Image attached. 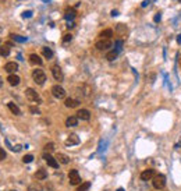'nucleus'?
<instances>
[{"label":"nucleus","instance_id":"7ed1b4c3","mask_svg":"<svg viewBox=\"0 0 181 191\" xmlns=\"http://www.w3.org/2000/svg\"><path fill=\"white\" fill-rule=\"evenodd\" d=\"M152 184L156 190H163V187L166 186V177L163 174H156L152 179Z\"/></svg>","mask_w":181,"mask_h":191},{"label":"nucleus","instance_id":"58836bf2","mask_svg":"<svg viewBox=\"0 0 181 191\" xmlns=\"http://www.w3.org/2000/svg\"><path fill=\"white\" fill-rule=\"evenodd\" d=\"M149 2H151V0H145L144 3H142V7H145V6H148V4H149Z\"/></svg>","mask_w":181,"mask_h":191},{"label":"nucleus","instance_id":"473e14b6","mask_svg":"<svg viewBox=\"0 0 181 191\" xmlns=\"http://www.w3.org/2000/svg\"><path fill=\"white\" fill-rule=\"evenodd\" d=\"M121 47H123V40H117L116 42V50L120 52L121 50Z\"/></svg>","mask_w":181,"mask_h":191},{"label":"nucleus","instance_id":"4be33fe9","mask_svg":"<svg viewBox=\"0 0 181 191\" xmlns=\"http://www.w3.org/2000/svg\"><path fill=\"white\" fill-rule=\"evenodd\" d=\"M42 54H43L46 59H52L53 57V52H52V49H49V47H42Z\"/></svg>","mask_w":181,"mask_h":191},{"label":"nucleus","instance_id":"2eb2a0df","mask_svg":"<svg viewBox=\"0 0 181 191\" xmlns=\"http://www.w3.org/2000/svg\"><path fill=\"white\" fill-rule=\"evenodd\" d=\"M80 103L81 102L78 101V99H74V98H67L65 102H64V105L67 106V108H77Z\"/></svg>","mask_w":181,"mask_h":191},{"label":"nucleus","instance_id":"7c9ffc66","mask_svg":"<svg viewBox=\"0 0 181 191\" xmlns=\"http://www.w3.org/2000/svg\"><path fill=\"white\" fill-rule=\"evenodd\" d=\"M29 112L32 113V115H39L40 110H39V108H38V106H29Z\"/></svg>","mask_w":181,"mask_h":191},{"label":"nucleus","instance_id":"aec40b11","mask_svg":"<svg viewBox=\"0 0 181 191\" xmlns=\"http://www.w3.org/2000/svg\"><path fill=\"white\" fill-rule=\"evenodd\" d=\"M56 159H57V162L63 163V165H67V163H70V158L67 155H64V154H57Z\"/></svg>","mask_w":181,"mask_h":191},{"label":"nucleus","instance_id":"2f4dec72","mask_svg":"<svg viewBox=\"0 0 181 191\" xmlns=\"http://www.w3.org/2000/svg\"><path fill=\"white\" fill-rule=\"evenodd\" d=\"M71 39H72V35H71V34H65V35L63 36V42H70Z\"/></svg>","mask_w":181,"mask_h":191},{"label":"nucleus","instance_id":"20e7f679","mask_svg":"<svg viewBox=\"0 0 181 191\" xmlns=\"http://www.w3.org/2000/svg\"><path fill=\"white\" fill-rule=\"evenodd\" d=\"M95 46H96V49H99V50H106V49H110V46H112V40L106 39V38H100L99 40H96Z\"/></svg>","mask_w":181,"mask_h":191},{"label":"nucleus","instance_id":"c756f323","mask_svg":"<svg viewBox=\"0 0 181 191\" xmlns=\"http://www.w3.org/2000/svg\"><path fill=\"white\" fill-rule=\"evenodd\" d=\"M32 160H33V155H31V154H29V155H25L22 158V162L24 163H31Z\"/></svg>","mask_w":181,"mask_h":191},{"label":"nucleus","instance_id":"bb28decb","mask_svg":"<svg viewBox=\"0 0 181 191\" xmlns=\"http://www.w3.org/2000/svg\"><path fill=\"white\" fill-rule=\"evenodd\" d=\"M54 151V144L53 142H49V144H46L45 145V152H49V154H50V152H53Z\"/></svg>","mask_w":181,"mask_h":191},{"label":"nucleus","instance_id":"0eeeda50","mask_svg":"<svg viewBox=\"0 0 181 191\" xmlns=\"http://www.w3.org/2000/svg\"><path fill=\"white\" fill-rule=\"evenodd\" d=\"M52 74H53V78L56 79V81H60V83H62L63 78H64L62 69H60V67H59L57 64H54L53 67H52Z\"/></svg>","mask_w":181,"mask_h":191},{"label":"nucleus","instance_id":"b1692460","mask_svg":"<svg viewBox=\"0 0 181 191\" xmlns=\"http://www.w3.org/2000/svg\"><path fill=\"white\" fill-rule=\"evenodd\" d=\"M89 188H91V183H89V181H85V183H82V184L78 186L77 191H88Z\"/></svg>","mask_w":181,"mask_h":191},{"label":"nucleus","instance_id":"c9c22d12","mask_svg":"<svg viewBox=\"0 0 181 191\" xmlns=\"http://www.w3.org/2000/svg\"><path fill=\"white\" fill-rule=\"evenodd\" d=\"M74 25H75V24H74V21H67V28H72Z\"/></svg>","mask_w":181,"mask_h":191},{"label":"nucleus","instance_id":"4468645a","mask_svg":"<svg viewBox=\"0 0 181 191\" xmlns=\"http://www.w3.org/2000/svg\"><path fill=\"white\" fill-rule=\"evenodd\" d=\"M7 81L10 85H13V87H15V85H18L20 84V81H21V78L17 76V74H10V76L7 77Z\"/></svg>","mask_w":181,"mask_h":191},{"label":"nucleus","instance_id":"423d86ee","mask_svg":"<svg viewBox=\"0 0 181 191\" xmlns=\"http://www.w3.org/2000/svg\"><path fill=\"white\" fill-rule=\"evenodd\" d=\"M52 94L57 99H63L65 96V89L63 87H60V85H54V87H52Z\"/></svg>","mask_w":181,"mask_h":191},{"label":"nucleus","instance_id":"1a4fd4ad","mask_svg":"<svg viewBox=\"0 0 181 191\" xmlns=\"http://www.w3.org/2000/svg\"><path fill=\"white\" fill-rule=\"evenodd\" d=\"M153 176H155V170L153 169H146L145 172H142L141 173V180L142 181H149L152 180Z\"/></svg>","mask_w":181,"mask_h":191},{"label":"nucleus","instance_id":"6e6552de","mask_svg":"<svg viewBox=\"0 0 181 191\" xmlns=\"http://www.w3.org/2000/svg\"><path fill=\"white\" fill-rule=\"evenodd\" d=\"M43 159L47 162V165H49V166H52L53 169H57V167H59V162H57V159H56V158H53V156H52L50 154H45V155H43Z\"/></svg>","mask_w":181,"mask_h":191},{"label":"nucleus","instance_id":"a878e982","mask_svg":"<svg viewBox=\"0 0 181 191\" xmlns=\"http://www.w3.org/2000/svg\"><path fill=\"white\" fill-rule=\"evenodd\" d=\"M28 191H43V190H42V187H40L39 184L33 183V184H29L28 186Z\"/></svg>","mask_w":181,"mask_h":191},{"label":"nucleus","instance_id":"f03ea898","mask_svg":"<svg viewBox=\"0 0 181 191\" xmlns=\"http://www.w3.org/2000/svg\"><path fill=\"white\" fill-rule=\"evenodd\" d=\"M32 79L38 84V85H42V84H45V81H46V74H45L43 70L36 69L32 71Z\"/></svg>","mask_w":181,"mask_h":191},{"label":"nucleus","instance_id":"a211bd4d","mask_svg":"<svg viewBox=\"0 0 181 191\" xmlns=\"http://www.w3.org/2000/svg\"><path fill=\"white\" fill-rule=\"evenodd\" d=\"M47 177V172L45 169H38L35 173V179L36 180H45Z\"/></svg>","mask_w":181,"mask_h":191},{"label":"nucleus","instance_id":"72a5a7b5","mask_svg":"<svg viewBox=\"0 0 181 191\" xmlns=\"http://www.w3.org/2000/svg\"><path fill=\"white\" fill-rule=\"evenodd\" d=\"M22 17L24 18H29V17H32V11H24V13H22Z\"/></svg>","mask_w":181,"mask_h":191},{"label":"nucleus","instance_id":"9b49d317","mask_svg":"<svg viewBox=\"0 0 181 191\" xmlns=\"http://www.w3.org/2000/svg\"><path fill=\"white\" fill-rule=\"evenodd\" d=\"M77 144H80L78 135H77V134H70L68 138L65 140V145H67V147H72V145H77Z\"/></svg>","mask_w":181,"mask_h":191},{"label":"nucleus","instance_id":"c03bdc74","mask_svg":"<svg viewBox=\"0 0 181 191\" xmlns=\"http://www.w3.org/2000/svg\"><path fill=\"white\" fill-rule=\"evenodd\" d=\"M178 2H180V3H181V0H178Z\"/></svg>","mask_w":181,"mask_h":191},{"label":"nucleus","instance_id":"dca6fc26","mask_svg":"<svg viewBox=\"0 0 181 191\" xmlns=\"http://www.w3.org/2000/svg\"><path fill=\"white\" fill-rule=\"evenodd\" d=\"M65 126L67 127L78 126V117H77V116H70V117H67V120H65Z\"/></svg>","mask_w":181,"mask_h":191},{"label":"nucleus","instance_id":"ddd939ff","mask_svg":"<svg viewBox=\"0 0 181 191\" xmlns=\"http://www.w3.org/2000/svg\"><path fill=\"white\" fill-rule=\"evenodd\" d=\"M75 15H77V11H75V8H71V7H68L67 10H65V14H64V18L67 20V21H74V18H75Z\"/></svg>","mask_w":181,"mask_h":191},{"label":"nucleus","instance_id":"79ce46f5","mask_svg":"<svg viewBox=\"0 0 181 191\" xmlns=\"http://www.w3.org/2000/svg\"><path fill=\"white\" fill-rule=\"evenodd\" d=\"M117 191H124V188H121V187H120V188H117Z\"/></svg>","mask_w":181,"mask_h":191},{"label":"nucleus","instance_id":"a19ab883","mask_svg":"<svg viewBox=\"0 0 181 191\" xmlns=\"http://www.w3.org/2000/svg\"><path fill=\"white\" fill-rule=\"evenodd\" d=\"M2 85H3V79H2V77H0V88H2Z\"/></svg>","mask_w":181,"mask_h":191},{"label":"nucleus","instance_id":"412c9836","mask_svg":"<svg viewBox=\"0 0 181 191\" xmlns=\"http://www.w3.org/2000/svg\"><path fill=\"white\" fill-rule=\"evenodd\" d=\"M119 56V52L114 49V50H110V52H107V54H106V59H107L109 61H113L114 59Z\"/></svg>","mask_w":181,"mask_h":191},{"label":"nucleus","instance_id":"f3484780","mask_svg":"<svg viewBox=\"0 0 181 191\" xmlns=\"http://www.w3.org/2000/svg\"><path fill=\"white\" fill-rule=\"evenodd\" d=\"M29 63L31 64H35V66H42V59L38 54L32 53V54H29Z\"/></svg>","mask_w":181,"mask_h":191},{"label":"nucleus","instance_id":"ea45409f","mask_svg":"<svg viewBox=\"0 0 181 191\" xmlns=\"http://www.w3.org/2000/svg\"><path fill=\"white\" fill-rule=\"evenodd\" d=\"M177 44H178V45H181V34L177 36Z\"/></svg>","mask_w":181,"mask_h":191},{"label":"nucleus","instance_id":"9d476101","mask_svg":"<svg viewBox=\"0 0 181 191\" xmlns=\"http://www.w3.org/2000/svg\"><path fill=\"white\" fill-rule=\"evenodd\" d=\"M77 117H78V120L87 121V120L91 119V113H89V110H87V109H80V110L77 112Z\"/></svg>","mask_w":181,"mask_h":191},{"label":"nucleus","instance_id":"f257e3e1","mask_svg":"<svg viewBox=\"0 0 181 191\" xmlns=\"http://www.w3.org/2000/svg\"><path fill=\"white\" fill-rule=\"evenodd\" d=\"M25 96H27V99H28L29 102H35L36 105L42 103L40 96L38 95V92H36L35 89H32V88H27V89H25Z\"/></svg>","mask_w":181,"mask_h":191},{"label":"nucleus","instance_id":"f704fd0d","mask_svg":"<svg viewBox=\"0 0 181 191\" xmlns=\"http://www.w3.org/2000/svg\"><path fill=\"white\" fill-rule=\"evenodd\" d=\"M4 158H6V152H4L3 148H0V160H3Z\"/></svg>","mask_w":181,"mask_h":191},{"label":"nucleus","instance_id":"cd10ccee","mask_svg":"<svg viewBox=\"0 0 181 191\" xmlns=\"http://www.w3.org/2000/svg\"><path fill=\"white\" fill-rule=\"evenodd\" d=\"M11 38H13L15 42H25L27 40V38H24V36H18V35H15V34H11Z\"/></svg>","mask_w":181,"mask_h":191},{"label":"nucleus","instance_id":"37998d69","mask_svg":"<svg viewBox=\"0 0 181 191\" xmlns=\"http://www.w3.org/2000/svg\"><path fill=\"white\" fill-rule=\"evenodd\" d=\"M10 191H15V190H10Z\"/></svg>","mask_w":181,"mask_h":191},{"label":"nucleus","instance_id":"39448f33","mask_svg":"<svg viewBox=\"0 0 181 191\" xmlns=\"http://www.w3.org/2000/svg\"><path fill=\"white\" fill-rule=\"evenodd\" d=\"M68 179H70V184L71 186H78L81 184V177H80V173L77 170H71L68 173Z\"/></svg>","mask_w":181,"mask_h":191},{"label":"nucleus","instance_id":"6ab92c4d","mask_svg":"<svg viewBox=\"0 0 181 191\" xmlns=\"http://www.w3.org/2000/svg\"><path fill=\"white\" fill-rule=\"evenodd\" d=\"M7 106H8V109L11 110V113H13V115H15V116H20V115H21V110H20V108H18V106H17L15 103L10 102V103H8Z\"/></svg>","mask_w":181,"mask_h":191},{"label":"nucleus","instance_id":"f8f14e48","mask_svg":"<svg viewBox=\"0 0 181 191\" xmlns=\"http://www.w3.org/2000/svg\"><path fill=\"white\" fill-rule=\"evenodd\" d=\"M4 70L7 73H10V74H15V71L18 70V64L15 61H8L7 64L4 66Z\"/></svg>","mask_w":181,"mask_h":191},{"label":"nucleus","instance_id":"e433bc0d","mask_svg":"<svg viewBox=\"0 0 181 191\" xmlns=\"http://www.w3.org/2000/svg\"><path fill=\"white\" fill-rule=\"evenodd\" d=\"M159 21H160V14L157 13V14L155 15V22H159Z\"/></svg>","mask_w":181,"mask_h":191},{"label":"nucleus","instance_id":"c85d7f7f","mask_svg":"<svg viewBox=\"0 0 181 191\" xmlns=\"http://www.w3.org/2000/svg\"><path fill=\"white\" fill-rule=\"evenodd\" d=\"M117 32L119 34H125L127 32V27L125 25H123V24H119V25H117Z\"/></svg>","mask_w":181,"mask_h":191},{"label":"nucleus","instance_id":"4c0bfd02","mask_svg":"<svg viewBox=\"0 0 181 191\" xmlns=\"http://www.w3.org/2000/svg\"><path fill=\"white\" fill-rule=\"evenodd\" d=\"M112 15H113V17H116V15H119V11H117V10H113V11H112Z\"/></svg>","mask_w":181,"mask_h":191},{"label":"nucleus","instance_id":"5701e85b","mask_svg":"<svg viewBox=\"0 0 181 191\" xmlns=\"http://www.w3.org/2000/svg\"><path fill=\"white\" fill-rule=\"evenodd\" d=\"M99 35H100V38H106V39H110V38L113 36V31H112V29H105V31H102Z\"/></svg>","mask_w":181,"mask_h":191},{"label":"nucleus","instance_id":"393cba45","mask_svg":"<svg viewBox=\"0 0 181 191\" xmlns=\"http://www.w3.org/2000/svg\"><path fill=\"white\" fill-rule=\"evenodd\" d=\"M8 54H10V47L8 46H0V56L7 57Z\"/></svg>","mask_w":181,"mask_h":191}]
</instances>
